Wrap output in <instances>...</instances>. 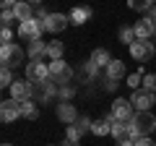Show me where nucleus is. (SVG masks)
Wrapping results in <instances>:
<instances>
[{
  "label": "nucleus",
  "instance_id": "obj_1",
  "mask_svg": "<svg viewBox=\"0 0 156 146\" xmlns=\"http://www.w3.org/2000/svg\"><path fill=\"white\" fill-rule=\"evenodd\" d=\"M23 57H26V52L16 42L13 45H0V63H3V68H18L23 63Z\"/></svg>",
  "mask_w": 156,
  "mask_h": 146
},
{
  "label": "nucleus",
  "instance_id": "obj_2",
  "mask_svg": "<svg viewBox=\"0 0 156 146\" xmlns=\"http://www.w3.org/2000/svg\"><path fill=\"white\" fill-rule=\"evenodd\" d=\"M73 76H76V71H73L70 65H68L65 60H50V78L55 81L57 86H65L73 81Z\"/></svg>",
  "mask_w": 156,
  "mask_h": 146
},
{
  "label": "nucleus",
  "instance_id": "obj_3",
  "mask_svg": "<svg viewBox=\"0 0 156 146\" xmlns=\"http://www.w3.org/2000/svg\"><path fill=\"white\" fill-rule=\"evenodd\" d=\"M42 31H47V29H44V21H39V18H29V21L18 24V37L26 42L42 39Z\"/></svg>",
  "mask_w": 156,
  "mask_h": 146
},
{
  "label": "nucleus",
  "instance_id": "obj_4",
  "mask_svg": "<svg viewBox=\"0 0 156 146\" xmlns=\"http://www.w3.org/2000/svg\"><path fill=\"white\" fill-rule=\"evenodd\" d=\"M109 112H112V118H115L117 123H130V120L135 118V115H133V104H130V99H122V97H117V99L112 102Z\"/></svg>",
  "mask_w": 156,
  "mask_h": 146
},
{
  "label": "nucleus",
  "instance_id": "obj_5",
  "mask_svg": "<svg viewBox=\"0 0 156 146\" xmlns=\"http://www.w3.org/2000/svg\"><path fill=\"white\" fill-rule=\"evenodd\" d=\"M57 89H60V86H57V84H55L52 78H47L44 84H34L31 99L37 102V104H44V102H50L52 97H57Z\"/></svg>",
  "mask_w": 156,
  "mask_h": 146
},
{
  "label": "nucleus",
  "instance_id": "obj_6",
  "mask_svg": "<svg viewBox=\"0 0 156 146\" xmlns=\"http://www.w3.org/2000/svg\"><path fill=\"white\" fill-rule=\"evenodd\" d=\"M47 78H50V65H44L42 60L26 63V81H31V84H44Z\"/></svg>",
  "mask_w": 156,
  "mask_h": 146
},
{
  "label": "nucleus",
  "instance_id": "obj_7",
  "mask_svg": "<svg viewBox=\"0 0 156 146\" xmlns=\"http://www.w3.org/2000/svg\"><path fill=\"white\" fill-rule=\"evenodd\" d=\"M133 128L135 133H138V138H143V136H151L156 130V118L151 112H138L133 118Z\"/></svg>",
  "mask_w": 156,
  "mask_h": 146
},
{
  "label": "nucleus",
  "instance_id": "obj_8",
  "mask_svg": "<svg viewBox=\"0 0 156 146\" xmlns=\"http://www.w3.org/2000/svg\"><path fill=\"white\" fill-rule=\"evenodd\" d=\"M130 57L138 63H146L148 57H156L154 52V42H143V39H135L133 45H130Z\"/></svg>",
  "mask_w": 156,
  "mask_h": 146
},
{
  "label": "nucleus",
  "instance_id": "obj_9",
  "mask_svg": "<svg viewBox=\"0 0 156 146\" xmlns=\"http://www.w3.org/2000/svg\"><path fill=\"white\" fill-rule=\"evenodd\" d=\"M21 118V104L16 99H3L0 102V120L3 123H13Z\"/></svg>",
  "mask_w": 156,
  "mask_h": 146
},
{
  "label": "nucleus",
  "instance_id": "obj_10",
  "mask_svg": "<svg viewBox=\"0 0 156 146\" xmlns=\"http://www.w3.org/2000/svg\"><path fill=\"white\" fill-rule=\"evenodd\" d=\"M31 91H34V84H31V81H26V78H16V84L11 86V99H16V102H26V99H31Z\"/></svg>",
  "mask_w": 156,
  "mask_h": 146
},
{
  "label": "nucleus",
  "instance_id": "obj_11",
  "mask_svg": "<svg viewBox=\"0 0 156 146\" xmlns=\"http://www.w3.org/2000/svg\"><path fill=\"white\" fill-rule=\"evenodd\" d=\"M112 138L115 141H138V133L133 128V120L130 123H115L112 125Z\"/></svg>",
  "mask_w": 156,
  "mask_h": 146
},
{
  "label": "nucleus",
  "instance_id": "obj_12",
  "mask_svg": "<svg viewBox=\"0 0 156 146\" xmlns=\"http://www.w3.org/2000/svg\"><path fill=\"white\" fill-rule=\"evenodd\" d=\"M133 31H135V39H143V42H148L151 37L156 34V26H154V21H151L148 16H143L140 21H135V24H133Z\"/></svg>",
  "mask_w": 156,
  "mask_h": 146
},
{
  "label": "nucleus",
  "instance_id": "obj_13",
  "mask_svg": "<svg viewBox=\"0 0 156 146\" xmlns=\"http://www.w3.org/2000/svg\"><path fill=\"white\" fill-rule=\"evenodd\" d=\"M130 104H133V110H138V112H148V107L156 104V102H154V94L138 89V91H133V97H130Z\"/></svg>",
  "mask_w": 156,
  "mask_h": 146
},
{
  "label": "nucleus",
  "instance_id": "obj_14",
  "mask_svg": "<svg viewBox=\"0 0 156 146\" xmlns=\"http://www.w3.org/2000/svg\"><path fill=\"white\" fill-rule=\"evenodd\" d=\"M55 112H57V120H62L65 125H76V120L81 118L78 110H76V104H70V102H60Z\"/></svg>",
  "mask_w": 156,
  "mask_h": 146
},
{
  "label": "nucleus",
  "instance_id": "obj_15",
  "mask_svg": "<svg viewBox=\"0 0 156 146\" xmlns=\"http://www.w3.org/2000/svg\"><path fill=\"white\" fill-rule=\"evenodd\" d=\"M68 24H70V18H68L65 13H50V16L44 18V29H47L50 34H60Z\"/></svg>",
  "mask_w": 156,
  "mask_h": 146
},
{
  "label": "nucleus",
  "instance_id": "obj_16",
  "mask_svg": "<svg viewBox=\"0 0 156 146\" xmlns=\"http://www.w3.org/2000/svg\"><path fill=\"white\" fill-rule=\"evenodd\" d=\"M68 18H70V24L81 26V24H86V21L91 18V8H86V5H76L70 13H68Z\"/></svg>",
  "mask_w": 156,
  "mask_h": 146
},
{
  "label": "nucleus",
  "instance_id": "obj_17",
  "mask_svg": "<svg viewBox=\"0 0 156 146\" xmlns=\"http://www.w3.org/2000/svg\"><path fill=\"white\" fill-rule=\"evenodd\" d=\"M120 78H125V63L122 60H112L109 65H107V81H120Z\"/></svg>",
  "mask_w": 156,
  "mask_h": 146
},
{
  "label": "nucleus",
  "instance_id": "obj_18",
  "mask_svg": "<svg viewBox=\"0 0 156 146\" xmlns=\"http://www.w3.org/2000/svg\"><path fill=\"white\" fill-rule=\"evenodd\" d=\"M13 16H16L18 24L29 21V18H34V5H29V3H16V5H13Z\"/></svg>",
  "mask_w": 156,
  "mask_h": 146
},
{
  "label": "nucleus",
  "instance_id": "obj_19",
  "mask_svg": "<svg viewBox=\"0 0 156 146\" xmlns=\"http://www.w3.org/2000/svg\"><path fill=\"white\" fill-rule=\"evenodd\" d=\"M26 55L31 57V60H42V57L47 55V42H42V39H37V42H29V50H26Z\"/></svg>",
  "mask_w": 156,
  "mask_h": 146
},
{
  "label": "nucleus",
  "instance_id": "obj_20",
  "mask_svg": "<svg viewBox=\"0 0 156 146\" xmlns=\"http://www.w3.org/2000/svg\"><path fill=\"white\" fill-rule=\"evenodd\" d=\"M18 104H21V118L23 120H37L39 118V110H37V102H34V99L18 102Z\"/></svg>",
  "mask_w": 156,
  "mask_h": 146
},
{
  "label": "nucleus",
  "instance_id": "obj_21",
  "mask_svg": "<svg viewBox=\"0 0 156 146\" xmlns=\"http://www.w3.org/2000/svg\"><path fill=\"white\" fill-rule=\"evenodd\" d=\"M89 60L94 63L96 68H107V65L112 63V57H109V52H107L104 47H99V50H94V52H91V57H89Z\"/></svg>",
  "mask_w": 156,
  "mask_h": 146
},
{
  "label": "nucleus",
  "instance_id": "obj_22",
  "mask_svg": "<svg viewBox=\"0 0 156 146\" xmlns=\"http://www.w3.org/2000/svg\"><path fill=\"white\" fill-rule=\"evenodd\" d=\"M78 76H81V81H86V84H91V81H94L96 76H99V68H96V65H94L91 60H86L83 65H81V73H78Z\"/></svg>",
  "mask_w": 156,
  "mask_h": 146
},
{
  "label": "nucleus",
  "instance_id": "obj_23",
  "mask_svg": "<svg viewBox=\"0 0 156 146\" xmlns=\"http://www.w3.org/2000/svg\"><path fill=\"white\" fill-rule=\"evenodd\" d=\"M62 52H65V47H62V42H47V57L50 60H62Z\"/></svg>",
  "mask_w": 156,
  "mask_h": 146
},
{
  "label": "nucleus",
  "instance_id": "obj_24",
  "mask_svg": "<svg viewBox=\"0 0 156 146\" xmlns=\"http://www.w3.org/2000/svg\"><path fill=\"white\" fill-rule=\"evenodd\" d=\"M91 133H94V136H99V138H101V136L112 133V125L107 123L104 118H99V120H94V125H91Z\"/></svg>",
  "mask_w": 156,
  "mask_h": 146
},
{
  "label": "nucleus",
  "instance_id": "obj_25",
  "mask_svg": "<svg viewBox=\"0 0 156 146\" xmlns=\"http://www.w3.org/2000/svg\"><path fill=\"white\" fill-rule=\"evenodd\" d=\"M117 37H120V42H125L128 47L135 42V31H133V26H120V34H117Z\"/></svg>",
  "mask_w": 156,
  "mask_h": 146
},
{
  "label": "nucleus",
  "instance_id": "obj_26",
  "mask_svg": "<svg viewBox=\"0 0 156 146\" xmlns=\"http://www.w3.org/2000/svg\"><path fill=\"white\" fill-rule=\"evenodd\" d=\"M143 76H146V73L140 71V68H138L135 73H130V76H128V86H130L133 91H138V86H143Z\"/></svg>",
  "mask_w": 156,
  "mask_h": 146
},
{
  "label": "nucleus",
  "instance_id": "obj_27",
  "mask_svg": "<svg viewBox=\"0 0 156 146\" xmlns=\"http://www.w3.org/2000/svg\"><path fill=\"white\" fill-rule=\"evenodd\" d=\"M13 84H16L13 71H11V68H3V71H0V86H3V89H11Z\"/></svg>",
  "mask_w": 156,
  "mask_h": 146
},
{
  "label": "nucleus",
  "instance_id": "obj_28",
  "mask_svg": "<svg viewBox=\"0 0 156 146\" xmlns=\"http://www.w3.org/2000/svg\"><path fill=\"white\" fill-rule=\"evenodd\" d=\"M91 125H94V120H91L89 115H81V118L76 120V128L81 130V136H83V133H91Z\"/></svg>",
  "mask_w": 156,
  "mask_h": 146
},
{
  "label": "nucleus",
  "instance_id": "obj_29",
  "mask_svg": "<svg viewBox=\"0 0 156 146\" xmlns=\"http://www.w3.org/2000/svg\"><path fill=\"white\" fill-rule=\"evenodd\" d=\"M143 91L156 94V73H146L143 76Z\"/></svg>",
  "mask_w": 156,
  "mask_h": 146
},
{
  "label": "nucleus",
  "instance_id": "obj_30",
  "mask_svg": "<svg viewBox=\"0 0 156 146\" xmlns=\"http://www.w3.org/2000/svg\"><path fill=\"white\" fill-rule=\"evenodd\" d=\"M73 94H76V86H70V84H65V86H60V89H57V97H60L62 102H70Z\"/></svg>",
  "mask_w": 156,
  "mask_h": 146
},
{
  "label": "nucleus",
  "instance_id": "obj_31",
  "mask_svg": "<svg viewBox=\"0 0 156 146\" xmlns=\"http://www.w3.org/2000/svg\"><path fill=\"white\" fill-rule=\"evenodd\" d=\"M0 24H3V29H11L13 24H16V16H13V11H3V13H0Z\"/></svg>",
  "mask_w": 156,
  "mask_h": 146
},
{
  "label": "nucleus",
  "instance_id": "obj_32",
  "mask_svg": "<svg viewBox=\"0 0 156 146\" xmlns=\"http://www.w3.org/2000/svg\"><path fill=\"white\" fill-rule=\"evenodd\" d=\"M130 8H133V11H146V13H148L151 8H154V3H148V0H133Z\"/></svg>",
  "mask_w": 156,
  "mask_h": 146
},
{
  "label": "nucleus",
  "instance_id": "obj_33",
  "mask_svg": "<svg viewBox=\"0 0 156 146\" xmlns=\"http://www.w3.org/2000/svg\"><path fill=\"white\" fill-rule=\"evenodd\" d=\"M65 138H70V141H78V144H81V130H78L76 125H68V130H65Z\"/></svg>",
  "mask_w": 156,
  "mask_h": 146
},
{
  "label": "nucleus",
  "instance_id": "obj_34",
  "mask_svg": "<svg viewBox=\"0 0 156 146\" xmlns=\"http://www.w3.org/2000/svg\"><path fill=\"white\" fill-rule=\"evenodd\" d=\"M0 42H3V45H13V31L11 29H3V31H0Z\"/></svg>",
  "mask_w": 156,
  "mask_h": 146
},
{
  "label": "nucleus",
  "instance_id": "obj_35",
  "mask_svg": "<svg viewBox=\"0 0 156 146\" xmlns=\"http://www.w3.org/2000/svg\"><path fill=\"white\" fill-rule=\"evenodd\" d=\"M135 146H156V144H154V138L143 136V138H138V141H135Z\"/></svg>",
  "mask_w": 156,
  "mask_h": 146
},
{
  "label": "nucleus",
  "instance_id": "obj_36",
  "mask_svg": "<svg viewBox=\"0 0 156 146\" xmlns=\"http://www.w3.org/2000/svg\"><path fill=\"white\" fill-rule=\"evenodd\" d=\"M115 146H135V141H115Z\"/></svg>",
  "mask_w": 156,
  "mask_h": 146
},
{
  "label": "nucleus",
  "instance_id": "obj_37",
  "mask_svg": "<svg viewBox=\"0 0 156 146\" xmlns=\"http://www.w3.org/2000/svg\"><path fill=\"white\" fill-rule=\"evenodd\" d=\"M148 18H151V21H154V26H156V5H154V8H151V11H148Z\"/></svg>",
  "mask_w": 156,
  "mask_h": 146
},
{
  "label": "nucleus",
  "instance_id": "obj_38",
  "mask_svg": "<svg viewBox=\"0 0 156 146\" xmlns=\"http://www.w3.org/2000/svg\"><path fill=\"white\" fill-rule=\"evenodd\" d=\"M60 146H78V141H70V138H65V141H62Z\"/></svg>",
  "mask_w": 156,
  "mask_h": 146
},
{
  "label": "nucleus",
  "instance_id": "obj_39",
  "mask_svg": "<svg viewBox=\"0 0 156 146\" xmlns=\"http://www.w3.org/2000/svg\"><path fill=\"white\" fill-rule=\"evenodd\" d=\"M3 146H13V144H3Z\"/></svg>",
  "mask_w": 156,
  "mask_h": 146
},
{
  "label": "nucleus",
  "instance_id": "obj_40",
  "mask_svg": "<svg viewBox=\"0 0 156 146\" xmlns=\"http://www.w3.org/2000/svg\"><path fill=\"white\" fill-rule=\"evenodd\" d=\"M154 102H156V94H154Z\"/></svg>",
  "mask_w": 156,
  "mask_h": 146
}]
</instances>
